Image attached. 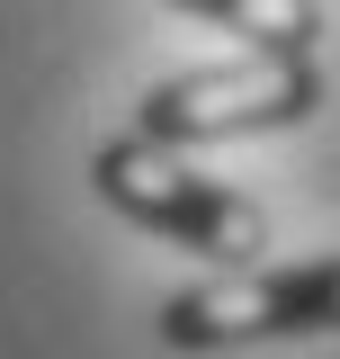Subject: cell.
Returning <instances> with one entry per match:
<instances>
[{"mask_svg": "<svg viewBox=\"0 0 340 359\" xmlns=\"http://www.w3.org/2000/svg\"><path fill=\"white\" fill-rule=\"evenodd\" d=\"M90 189H99L126 224L170 233L179 252H206V261H224V269H251L260 252H269V216H260L242 189L206 180L188 153H170V144L108 135V144L90 153Z\"/></svg>", "mask_w": 340, "mask_h": 359, "instance_id": "1", "label": "cell"}, {"mask_svg": "<svg viewBox=\"0 0 340 359\" xmlns=\"http://www.w3.org/2000/svg\"><path fill=\"white\" fill-rule=\"evenodd\" d=\"M323 108V63L313 54H233V63H197L170 72L134 99V135L143 144H233V135H287Z\"/></svg>", "mask_w": 340, "mask_h": 359, "instance_id": "2", "label": "cell"}, {"mask_svg": "<svg viewBox=\"0 0 340 359\" xmlns=\"http://www.w3.org/2000/svg\"><path fill=\"white\" fill-rule=\"evenodd\" d=\"M170 351H242V341H304L340 332V252L332 261H251L206 287H179L153 314Z\"/></svg>", "mask_w": 340, "mask_h": 359, "instance_id": "3", "label": "cell"}, {"mask_svg": "<svg viewBox=\"0 0 340 359\" xmlns=\"http://www.w3.org/2000/svg\"><path fill=\"white\" fill-rule=\"evenodd\" d=\"M162 9L215 18L224 36H251L260 54H313V36H323V9L313 0H162Z\"/></svg>", "mask_w": 340, "mask_h": 359, "instance_id": "4", "label": "cell"}]
</instances>
